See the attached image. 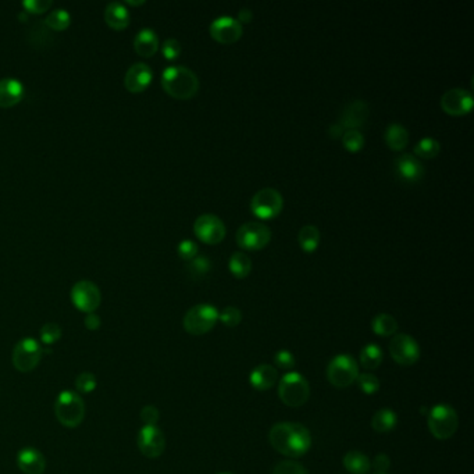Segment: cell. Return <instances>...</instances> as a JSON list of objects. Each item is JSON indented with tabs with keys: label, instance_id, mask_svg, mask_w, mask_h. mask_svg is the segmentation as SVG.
Returning a JSON list of instances; mask_svg holds the SVG:
<instances>
[{
	"label": "cell",
	"instance_id": "cell-21",
	"mask_svg": "<svg viewBox=\"0 0 474 474\" xmlns=\"http://www.w3.org/2000/svg\"><path fill=\"white\" fill-rule=\"evenodd\" d=\"M24 96V85L15 78L0 79V107L8 109L21 102Z\"/></svg>",
	"mask_w": 474,
	"mask_h": 474
},
{
	"label": "cell",
	"instance_id": "cell-52",
	"mask_svg": "<svg viewBox=\"0 0 474 474\" xmlns=\"http://www.w3.org/2000/svg\"><path fill=\"white\" fill-rule=\"evenodd\" d=\"M220 474H232V473H220Z\"/></svg>",
	"mask_w": 474,
	"mask_h": 474
},
{
	"label": "cell",
	"instance_id": "cell-4",
	"mask_svg": "<svg viewBox=\"0 0 474 474\" xmlns=\"http://www.w3.org/2000/svg\"><path fill=\"white\" fill-rule=\"evenodd\" d=\"M310 395L309 381L297 372L287 373L278 384V397L281 402L290 408L303 406Z\"/></svg>",
	"mask_w": 474,
	"mask_h": 474
},
{
	"label": "cell",
	"instance_id": "cell-11",
	"mask_svg": "<svg viewBox=\"0 0 474 474\" xmlns=\"http://www.w3.org/2000/svg\"><path fill=\"white\" fill-rule=\"evenodd\" d=\"M391 358L401 366H412L420 358V347L408 334H397L390 342Z\"/></svg>",
	"mask_w": 474,
	"mask_h": 474
},
{
	"label": "cell",
	"instance_id": "cell-13",
	"mask_svg": "<svg viewBox=\"0 0 474 474\" xmlns=\"http://www.w3.org/2000/svg\"><path fill=\"white\" fill-rule=\"evenodd\" d=\"M141 454L149 459L159 458L166 450V437L157 426H143L136 439Z\"/></svg>",
	"mask_w": 474,
	"mask_h": 474
},
{
	"label": "cell",
	"instance_id": "cell-38",
	"mask_svg": "<svg viewBox=\"0 0 474 474\" xmlns=\"http://www.w3.org/2000/svg\"><path fill=\"white\" fill-rule=\"evenodd\" d=\"M61 338V329L56 323H46L40 329V340L46 345H53Z\"/></svg>",
	"mask_w": 474,
	"mask_h": 474
},
{
	"label": "cell",
	"instance_id": "cell-18",
	"mask_svg": "<svg viewBox=\"0 0 474 474\" xmlns=\"http://www.w3.org/2000/svg\"><path fill=\"white\" fill-rule=\"evenodd\" d=\"M369 117V106L365 100L356 99L349 102L340 114L338 124L344 129H356L363 125Z\"/></svg>",
	"mask_w": 474,
	"mask_h": 474
},
{
	"label": "cell",
	"instance_id": "cell-47",
	"mask_svg": "<svg viewBox=\"0 0 474 474\" xmlns=\"http://www.w3.org/2000/svg\"><path fill=\"white\" fill-rule=\"evenodd\" d=\"M100 324H102V322H100L99 316L95 315V313H89V315L85 317V327H86L88 330H90V331L97 330V329L100 327Z\"/></svg>",
	"mask_w": 474,
	"mask_h": 474
},
{
	"label": "cell",
	"instance_id": "cell-1",
	"mask_svg": "<svg viewBox=\"0 0 474 474\" xmlns=\"http://www.w3.org/2000/svg\"><path fill=\"white\" fill-rule=\"evenodd\" d=\"M271 447L288 458L303 457L312 445L309 430L299 423H277L269 433Z\"/></svg>",
	"mask_w": 474,
	"mask_h": 474
},
{
	"label": "cell",
	"instance_id": "cell-30",
	"mask_svg": "<svg viewBox=\"0 0 474 474\" xmlns=\"http://www.w3.org/2000/svg\"><path fill=\"white\" fill-rule=\"evenodd\" d=\"M228 266L235 277L244 278L252 270V260L244 252H234L228 260Z\"/></svg>",
	"mask_w": 474,
	"mask_h": 474
},
{
	"label": "cell",
	"instance_id": "cell-28",
	"mask_svg": "<svg viewBox=\"0 0 474 474\" xmlns=\"http://www.w3.org/2000/svg\"><path fill=\"white\" fill-rule=\"evenodd\" d=\"M372 329L377 335L381 337H390L397 333L398 330V322L395 320L394 316L387 315V313H380L377 315L373 322H372Z\"/></svg>",
	"mask_w": 474,
	"mask_h": 474
},
{
	"label": "cell",
	"instance_id": "cell-33",
	"mask_svg": "<svg viewBox=\"0 0 474 474\" xmlns=\"http://www.w3.org/2000/svg\"><path fill=\"white\" fill-rule=\"evenodd\" d=\"M440 150H441L440 142L430 136L420 139L418 145L415 146V153L416 156H420V157H434L439 155Z\"/></svg>",
	"mask_w": 474,
	"mask_h": 474
},
{
	"label": "cell",
	"instance_id": "cell-46",
	"mask_svg": "<svg viewBox=\"0 0 474 474\" xmlns=\"http://www.w3.org/2000/svg\"><path fill=\"white\" fill-rule=\"evenodd\" d=\"M372 466L374 468L376 473L387 474V472L390 471V466H391V459L386 454H379L374 458Z\"/></svg>",
	"mask_w": 474,
	"mask_h": 474
},
{
	"label": "cell",
	"instance_id": "cell-23",
	"mask_svg": "<svg viewBox=\"0 0 474 474\" xmlns=\"http://www.w3.org/2000/svg\"><path fill=\"white\" fill-rule=\"evenodd\" d=\"M129 13L128 8L118 1L109 3L106 10H104V21L106 24L116 29V31H123L129 25Z\"/></svg>",
	"mask_w": 474,
	"mask_h": 474
},
{
	"label": "cell",
	"instance_id": "cell-2",
	"mask_svg": "<svg viewBox=\"0 0 474 474\" xmlns=\"http://www.w3.org/2000/svg\"><path fill=\"white\" fill-rule=\"evenodd\" d=\"M164 90L175 99H189L199 89L196 74L185 65H170L161 74Z\"/></svg>",
	"mask_w": 474,
	"mask_h": 474
},
{
	"label": "cell",
	"instance_id": "cell-5",
	"mask_svg": "<svg viewBox=\"0 0 474 474\" xmlns=\"http://www.w3.org/2000/svg\"><path fill=\"white\" fill-rule=\"evenodd\" d=\"M427 425L430 433L437 440H448L458 430L459 426L458 413L451 405L439 404L429 411Z\"/></svg>",
	"mask_w": 474,
	"mask_h": 474
},
{
	"label": "cell",
	"instance_id": "cell-16",
	"mask_svg": "<svg viewBox=\"0 0 474 474\" xmlns=\"http://www.w3.org/2000/svg\"><path fill=\"white\" fill-rule=\"evenodd\" d=\"M210 33L221 43H232L241 38L242 25L231 15H221L210 24Z\"/></svg>",
	"mask_w": 474,
	"mask_h": 474
},
{
	"label": "cell",
	"instance_id": "cell-19",
	"mask_svg": "<svg viewBox=\"0 0 474 474\" xmlns=\"http://www.w3.org/2000/svg\"><path fill=\"white\" fill-rule=\"evenodd\" d=\"M152 78H153V72L148 64L135 63L125 72L124 86L127 90L132 93H141L149 86V84L152 82Z\"/></svg>",
	"mask_w": 474,
	"mask_h": 474
},
{
	"label": "cell",
	"instance_id": "cell-20",
	"mask_svg": "<svg viewBox=\"0 0 474 474\" xmlns=\"http://www.w3.org/2000/svg\"><path fill=\"white\" fill-rule=\"evenodd\" d=\"M18 469L25 474H42L46 469V459L36 448H22L17 455Z\"/></svg>",
	"mask_w": 474,
	"mask_h": 474
},
{
	"label": "cell",
	"instance_id": "cell-12",
	"mask_svg": "<svg viewBox=\"0 0 474 474\" xmlns=\"http://www.w3.org/2000/svg\"><path fill=\"white\" fill-rule=\"evenodd\" d=\"M71 301L74 306L84 313H93L102 302L99 288L92 281H78L71 290Z\"/></svg>",
	"mask_w": 474,
	"mask_h": 474
},
{
	"label": "cell",
	"instance_id": "cell-7",
	"mask_svg": "<svg viewBox=\"0 0 474 474\" xmlns=\"http://www.w3.org/2000/svg\"><path fill=\"white\" fill-rule=\"evenodd\" d=\"M359 366L349 355L335 356L327 368V379L331 386L337 388H347L352 386L359 376Z\"/></svg>",
	"mask_w": 474,
	"mask_h": 474
},
{
	"label": "cell",
	"instance_id": "cell-9",
	"mask_svg": "<svg viewBox=\"0 0 474 474\" xmlns=\"http://www.w3.org/2000/svg\"><path fill=\"white\" fill-rule=\"evenodd\" d=\"M283 205H284L283 196L274 188L259 189L251 200L252 212L260 219L276 217L281 212Z\"/></svg>",
	"mask_w": 474,
	"mask_h": 474
},
{
	"label": "cell",
	"instance_id": "cell-25",
	"mask_svg": "<svg viewBox=\"0 0 474 474\" xmlns=\"http://www.w3.org/2000/svg\"><path fill=\"white\" fill-rule=\"evenodd\" d=\"M384 136H386V141H387L388 146L391 149H394V150L404 149L408 145V142H409V132L400 123L388 124Z\"/></svg>",
	"mask_w": 474,
	"mask_h": 474
},
{
	"label": "cell",
	"instance_id": "cell-14",
	"mask_svg": "<svg viewBox=\"0 0 474 474\" xmlns=\"http://www.w3.org/2000/svg\"><path fill=\"white\" fill-rule=\"evenodd\" d=\"M193 231L200 241L206 244H217L226 235V226L219 216L205 213L195 220Z\"/></svg>",
	"mask_w": 474,
	"mask_h": 474
},
{
	"label": "cell",
	"instance_id": "cell-22",
	"mask_svg": "<svg viewBox=\"0 0 474 474\" xmlns=\"http://www.w3.org/2000/svg\"><path fill=\"white\" fill-rule=\"evenodd\" d=\"M278 373L271 365H260L255 368L249 376L251 386L258 391H267L277 384Z\"/></svg>",
	"mask_w": 474,
	"mask_h": 474
},
{
	"label": "cell",
	"instance_id": "cell-26",
	"mask_svg": "<svg viewBox=\"0 0 474 474\" xmlns=\"http://www.w3.org/2000/svg\"><path fill=\"white\" fill-rule=\"evenodd\" d=\"M344 466L351 474H368L372 469V461L359 451H349L344 457Z\"/></svg>",
	"mask_w": 474,
	"mask_h": 474
},
{
	"label": "cell",
	"instance_id": "cell-42",
	"mask_svg": "<svg viewBox=\"0 0 474 474\" xmlns=\"http://www.w3.org/2000/svg\"><path fill=\"white\" fill-rule=\"evenodd\" d=\"M52 0H24L22 7L32 14H42L52 7Z\"/></svg>",
	"mask_w": 474,
	"mask_h": 474
},
{
	"label": "cell",
	"instance_id": "cell-17",
	"mask_svg": "<svg viewBox=\"0 0 474 474\" xmlns=\"http://www.w3.org/2000/svg\"><path fill=\"white\" fill-rule=\"evenodd\" d=\"M394 167L400 180L405 182L420 181L425 175L423 163L412 153H404L398 156L394 161Z\"/></svg>",
	"mask_w": 474,
	"mask_h": 474
},
{
	"label": "cell",
	"instance_id": "cell-44",
	"mask_svg": "<svg viewBox=\"0 0 474 474\" xmlns=\"http://www.w3.org/2000/svg\"><path fill=\"white\" fill-rule=\"evenodd\" d=\"M159 418H160V412L153 405L143 406L141 411V420L143 426H156V423L159 422Z\"/></svg>",
	"mask_w": 474,
	"mask_h": 474
},
{
	"label": "cell",
	"instance_id": "cell-48",
	"mask_svg": "<svg viewBox=\"0 0 474 474\" xmlns=\"http://www.w3.org/2000/svg\"><path fill=\"white\" fill-rule=\"evenodd\" d=\"M238 17H239V21H242V22H249V21L252 19V17H253V13H252V10L244 7V8L239 10Z\"/></svg>",
	"mask_w": 474,
	"mask_h": 474
},
{
	"label": "cell",
	"instance_id": "cell-51",
	"mask_svg": "<svg viewBox=\"0 0 474 474\" xmlns=\"http://www.w3.org/2000/svg\"><path fill=\"white\" fill-rule=\"evenodd\" d=\"M18 17H19V19H24V21H26V18H28V17H26L25 14H22V13H21Z\"/></svg>",
	"mask_w": 474,
	"mask_h": 474
},
{
	"label": "cell",
	"instance_id": "cell-39",
	"mask_svg": "<svg viewBox=\"0 0 474 474\" xmlns=\"http://www.w3.org/2000/svg\"><path fill=\"white\" fill-rule=\"evenodd\" d=\"M96 377L89 372H84L75 379V387L81 394L92 393L96 388Z\"/></svg>",
	"mask_w": 474,
	"mask_h": 474
},
{
	"label": "cell",
	"instance_id": "cell-45",
	"mask_svg": "<svg viewBox=\"0 0 474 474\" xmlns=\"http://www.w3.org/2000/svg\"><path fill=\"white\" fill-rule=\"evenodd\" d=\"M161 52H163V54H164L166 58L174 60V58H177V57L180 56V53H181V43H180L177 39L170 38V39L164 40L163 47H161Z\"/></svg>",
	"mask_w": 474,
	"mask_h": 474
},
{
	"label": "cell",
	"instance_id": "cell-36",
	"mask_svg": "<svg viewBox=\"0 0 474 474\" xmlns=\"http://www.w3.org/2000/svg\"><path fill=\"white\" fill-rule=\"evenodd\" d=\"M356 381H358V386H359L361 391H363L368 395H373V394H376L380 390V381L372 373L359 374Z\"/></svg>",
	"mask_w": 474,
	"mask_h": 474
},
{
	"label": "cell",
	"instance_id": "cell-24",
	"mask_svg": "<svg viewBox=\"0 0 474 474\" xmlns=\"http://www.w3.org/2000/svg\"><path fill=\"white\" fill-rule=\"evenodd\" d=\"M134 49L141 57H152L159 49V38L150 28L141 29L134 39Z\"/></svg>",
	"mask_w": 474,
	"mask_h": 474
},
{
	"label": "cell",
	"instance_id": "cell-29",
	"mask_svg": "<svg viewBox=\"0 0 474 474\" xmlns=\"http://www.w3.org/2000/svg\"><path fill=\"white\" fill-rule=\"evenodd\" d=\"M383 363V351L376 344L366 345L361 352V365L366 370H376Z\"/></svg>",
	"mask_w": 474,
	"mask_h": 474
},
{
	"label": "cell",
	"instance_id": "cell-35",
	"mask_svg": "<svg viewBox=\"0 0 474 474\" xmlns=\"http://www.w3.org/2000/svg\"><path fill=\"white\" fill-rule=\"evenodd\" d=\"M342 143L348 150L356 152L363 148L365 136L358 129H345L342 134Z\"/></svg>",
	"mask_w": 474,
	"mask_h": 474
},
{
	"label": "cell",
	"instance_id": "cell-41",
	"mask_svg": "<svg viewBox=\"0 0 474 474\" xmlns=\"http://www.w3.org/2000/svg\"><path fill=\"white\" fill-rule=\"evenodd\" d=\"M274 363L283 370H291L295 366V356L290 351L281 349L274 355Z\"/></svg>",
	"mask_w": 474,
	"mask_h": 474
},
{
	"label": "cell",
	"instance_id": "cell-32",
	"mask_svg": "<svg viewBox=\"0 0 474 474\" xmlns=\"http://www.w3.org/2000/svg\"><path fill=\"white\" fill-rule=\"evenodd\" d=\"M42 22L53 31H64L71 22V15L64 8H56L50 11Z\"/></svg>",
	"mask_w": 474,
	"mask_h": 474
},
{
	"label": "cell",
	"instance_id": "cell-3",
	"mask_svg": "<svg viewBox=\"0 0 474 474\" xmlns=\"http://www.w3.org/2000/svg\"><path fill=\"white\" fill-rule=\"evenodd\" d=\"M54 415L64 427H78L85 418L84 400L74 391L60 393L54 402Z\"/></svg>",
	"mask_w": 474,
	"mask_h": 474
},
{
	"label": "cell",
	"instance_id": "cell-6",
	"mask_svg": "<svg viewBox=\"0 0 474 474\" xmlns=\"http://www.w3.org/2000/svg\"><path fill=\"white\" fill-rule=\"evenodd\" d=\"M219 320V310L209 303L192 306L184 316V329L192 335H203L209 333Z\"/></svg>",
	"mask_w": 474,
	"mask_h": 474
},
{
	"label": "cell",
	"instance_id": "cell-49",
	"mask_svg": "<svg viewBox=\"0 0 474 474\" xmlns=\"http://www.w3.org/2000/svg\"><path fill=\"white\" fill-rule=\"evenodd\" d=\"M344 131H345V129H344L338 123L333 124V125L330 127V129H329V132H330V135H331L333 138H340V136H342Z\"/></svg>",
	"mask_w": 474,
	"mask_h": 474
},
{
	"label": "cell",
	"instance_id": "cell-43",
	"mask_svg": "<svg viewBox=\"0 0 474 474\" xmlns=\"http://www.w3.org/2000/svg\"><path fill=\"white\" fill-rule=\"evenodd\" d=\"M178 255L185 260H192L198 255V245L192 239H184L178 244Z\"/></svg>",
	"mask_w": 474,
	"mask_h": 474
},
{
	"label": "cell",
	"instance_id": "cell-10",
	"mask_svg": "<svg viewBox=\"0 0 474 474\" xmlns=\"http://www.w3.org/2000/svg\"><path fill=\"white\" fill-rule=\"evenodd\" d=\"M271 238L270 228L259 221H248L237 231V242L245 249H260L269 244Z\"/></svg>",
	"mask_w": 474,
	"mask_h": 474
},
{
	"label": "cell",
	"instance_id": "cell-34",
	"mask_svg": "<svg viewBox=\"0 0 474 474\" xmlns=\"http://www.w3.org/2000/svg\"><path fill=\"white\" fill-rule=\"evenodd\" d=\"M212 269V262L209 258L200 255V256H195L189 264H188V273L192 278H200L203 276H206Z\"/></svg>",
	"mask_w": 474,
	"mask_h": 474
},
{
	"label": "cell",
	"instance_id": "cell-50",
	"mask_svg": "<svg viewBox=\"0 0 474 474\" xmlns=\"http://www.w3.org/2000/svg\"><path fill=\"white\" fill-rule=\"evenodd\" d=\"M125 3H127V4H131V6H138V4H143L145 1H143V0H141V1H131V0H127Z\"/></svg>",
	"mask_w": 474,
	"mask_h": 474
},
{
	"label": "cell",
	"instance_id": "cell-31",
	"mask_svg": "<svg viewBox=\"0 0 474 474\" xmlns=\"http://www.w3.org/2000/svg\"><path fill=\"white\" fill-rule=\"evenodd\" d=\"M298 241L301 244V246L303 248V251L306 252H312L317 248L319 241H320V231L316 226L308 224L303 226L298 234Z\"/></svg>",
	"mask_w": 474,
	"mask_h": 474
},
{
	"label": "cell",
	"instance_id": "cell-40",
	"mask_svg": "<svg viewBox=\"0 0 474 474\" xmlns=\"http://www.w3.org/2000/svg\"><path fill=\"white\" fill-rule=\"evenodd\" d=\"M273 474H308V472L305 471V468L302 465H299L298 462H294V461H284V462H280L274 471H273Z\"/></svg>",
	"mask_w": 474,
	"mask_h": 474
},
{
	"label": "cell",
	"instance_id": "cell-53",
	"mask_svg": "<svg viewBox=\"0 0 474 474\" xmlns=\"http://www.w3.org/2000/svg\"><path fill=\"white\" fill-rule=\"evenodd\" d=\"M374 474H381V473H374Z\"/></svg>",
	"mask_w": 474,
	"mask_h": 474
},
{
	"label": "cell",
	"instance_id": "cell-27",
	"mask_svg": "<svg viewBox=\"0 0 474 474\" xmlns=\"http://www.w3.org/2000/svg\"><path fill=\"white\" fill-rule=\"evenodd\" d=\"M398 425V416L391 409H380L372 419V427L377 433H390Z\"/></svg>",
	"mask_w": 474,
	"mask_h": 474
},
{
	"label": "cell",
	"instance_id": "cell-37",
	"mask_svg": "<svg viewBox=\"0 0 474 474\" xmlns=\"http://www.w3.org/2000/svg\"><path fill=\"white\" fill-rule=\"evenodd\" d=\"M219 319L227 327H237L242 320V312L235 306H227L219 313Z\"/></svg>",
	"mask_w": 474,
	"mask_h": 474
},
{
	"label": "cell",
	"instance_id": "cell-8",
	"mask_svg": "<svg viewBox=\"0 0 474 474\" xmlns=\"http://www.w3.org/2000/svg\"><path fill=\"white\" fill-rule=\"evenodd\" d=\"M42 359V348L33 338H22L13 351V366L21 373L32 372Z\"/></svg>",
	"mask_w": 474,
	"mask_h": 474
},
{
	"label": "cell",
	"instance_id": "cell-15",
	"mask_svg": "<svg viewBox=\"0 0 474 474\" xmlns=\"http://www.w3.org/2000/svg\"><path fill=\"white\" fill-rule=\"evenodd\" d=\"M473 106V95L471 90L464 88H452L448 89L441 97V107L454 116L466 114L472 110Z\"/></svg>",
	"mask_w": 474,
	"mask_h": 474
}]
</instances>
